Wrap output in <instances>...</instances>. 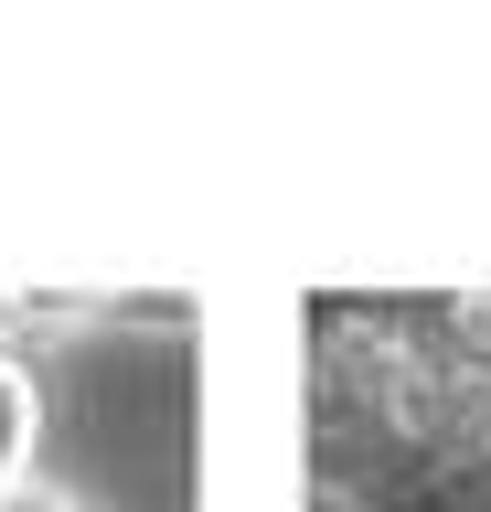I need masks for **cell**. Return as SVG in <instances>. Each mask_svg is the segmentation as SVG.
<instances>
[{"label": "cell", "instance_id": "6da1fadb", "mask_svg": "<svg viewBox=\"0 0 491 512\" xmlns=\"http://www.w3.org/2000/svg\"><path fill=\"white\" fill-rule=\"evenodd\" d=\"M43 427H54V395H43V363L0 342V502L43 480Z\"/></svg>", "mask_w": 491, "mask_h": 512}, {"label": "cell", "instance_id": "7a4b0ae2", "mask_svg": "<svg viewBox=\"0 0 491 512\" xmlns=\"http://www.w3.org/2000/svg\"><path fill=\"white\" fill-rule=\"evenodd\" d=\"M0 512H107V502H97V491H75V480H54V470H43V480H22V491H11Z\"/></svg>", "mask_w": 491, "mask_h": 512}]
</instances>
